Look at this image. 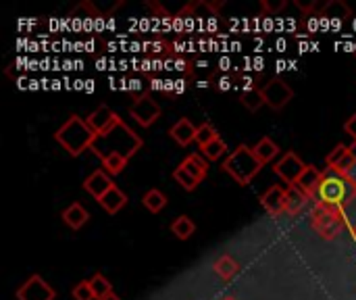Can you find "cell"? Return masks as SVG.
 <instances>
[{"instance_id": "30", "label": "cell", "mask_w": 356, "mask_h": 300, "mask_svg": "<svg viewBox=\"0 0 356 300\" xmlns=\"http://www.w3.org/2000/svg\"><path fill=\"white\" fill-rule=\"evenodd\" d=\"M73 299L75 300H96V294H94V290H92V284H90V280H83V282H79V284L73 288Z\"/></svg>"}, {"instance_id": "18", "label": "cell", "mask_w": 356, "mask_h": 300, "mask_svg": "<svg viewBox=\"0 0 356 300\" xmlns=\"http://www.w3.org/2000/svg\"><path fill=\"white\" fill-rule=\"evenodd\" d=\"M98 205H100L108 215H117V213L127 205V196H125L123 190H119L117 186H113V188L98 200Z\"/></svg>"}, {"instance_id": "1", "label": "cell", "mask_w": 356, "mask_h": 300, "mask_svg": "<svg viewBox=\"0 0 356 300\" xmlns=\"http://www.w3.org/2000/svg\"><path fill=\"white\" fill-rule=\"evenodd\" d=\"M142 138L131 129V127H127L123 121L117 125V127H113L108 134H104V136H98L96 138V142H94V146H92V152L102 161V159H106V157H121V159H125V161H129L140 148H142Z\"/></svg>"}, {"instance_id": "21", "label": "cell", "mask_w": 356, "mask_h": 300, "mask_svg": "<svg viewBox=\"0 0 356 300\" xmlns=\"http://www.w3.org/2000/svg\"><path fill=\"white\" fill-rule=\"evenodd\" d=\"M252 150H254L257 159H259L263 165L271 163V161L280 155V146H277L271 138H263V140H259V144H257Z\"/></svg>"}, {"instance_id": "34", "label": "cell", "mask_w": 356, "mask_h": 300, "mask_svg": "<svg viewBox=\"0 0 356 300\" xmlns=\"http://www.w3.org/2000/svg\"><path fill=\"white\" fill-rule=\"evenodd\" d=\"M100 300H121V299L113 292V294H108V297H104V299H100Z\"/></svg>"}, {"instance_id": "3", "label": "cell", "mask_w": 356, "mask_h": 300, "mask_svg": "<svg viewBox=\"0 0 356 300\" xmlns=\"http://www.w3.org/2000/svg\"><path fill=\"white\" fill-rule=\"evenodd\" d=\"M263 169V163L257 159L254 150L246 144H240L225 161H223V171L234 177L240 186H248Z\"/></svg>"}, {"instance_id": "28", "label": "cell", "mask_w": 356, "mask_h": 300, "mask_svg": "<svg viewBox=\"0 0 356 300\" xmlns=\"http://www.w3.org/2000/svg\"><path fill=\"white\" fill-rule=\"evenodd\" d=\"M225 150H227V144H225L221 138L213 140L211 144H207V146L202 148V152H204V157H207L209 161H217V159H221V157L225 155Z\"/></svg>"}, {"instance_id": "4", "label": "cell", "mask_w": 356, "mask_h": 300, "mask_svg": "<svg viewBox=\"0 0 356 300\" xmlns=\"http://www.w3.org/2000/svg\"><path fill=\"white\" fill-rule=\"evenodd\" d=\"M346 213L344 207H334L325 203H317L313 213H311V228L323 238V240H334L344 232V221Z\"/></svg>"}, {"instance_id": "16", "label": "cell", "mask_w": 356, "mask_h": 300, "mask_svg": "<svg viewBox=\"0 0 356 300\" xmlns=\"http://www.w3.org/2000/svg\"><path fill=\"white\" fill-rule=\"evenodd\" d=\"M198 136V127L190 121V119H179L173 127H171V138L179 144V146H188L192 142H196Z\"/></svg>"}, {"instance_id": "6", "label": "cell", "mask_w": 356, "mask_h": 300, "mask_svg": "<svg viewBox=\"0 0 356 300\" xmlns=\"http://www.w3.org/2000/svg\"><path fill=\"white\" fill-rule=\"evenodd\" d=\"M265 104H269L273 111H282L288 106V102L294 98V90L288 86V81H284L282 77H271L261 86Z\"/></svg>"}, {"instance_id": "19", "label": "cell", "mask_w": 356, "mask_h": 300, "mask_svg": "<svg viewBox=\"0 0 356 300\" xmlns=\"http://www.w3.org/2000/svg\"><path fill=\"white\" fill-rule=\"evenodd\" d=\"M213 271H215L223 282H229V280H234V278L240 274V263H238L232 255H223V257H219V259L213 263Z\"/></svg>"}, {"instance_id": "33", "label": "cell", "mask_w": 356, "mask_h": 300, "mask_svg": "<svg viewBox=\"0 0 356 300\" xmlns=\"http://www.w3.org/2000/svg\"><path fill=\"white\" fill-rule=\"evenodd\" d=\"M344 129H346V134H350L353 138H355V142H356V113L344 123Z\"/></svg>"}, {"instance_id": "31", "label": "cell", "mask_w": 356, "mask_h": 300, "mask_svg": "<svg viewBox=\"0 0 356 300\" xmlns=\"http://www.w3.org/2000/svg\"><path fill=\"white\" fill-rule=\"evenodd\" d=\"M286 0H261V6L267 15H277L280 10L286 8Z\"/></svg>"}, {"instance_id": "17", "label": "cell", "mask_w": 356, "mask_h": 300, "mask_svg": "<svg viewBox=\"0 0 356 300\" xmlns=\"http://www.w3.org/2000/svg\"><path fill=\"white\" fill-rule=\"evenodd\" d=\"M63 221H65V226L67 228H71V230H79V228H83L88 221H90V213H88V209L86 207H81L79 203H73V205H69L65 211H63Z\"/></svg>"}, {"instance_id": "20", "label": "cell", "mask_w": 356, "mask_h": 300, "mask_svg": "<svg viewBox=\"0 0 356 300\" xmlns=\"http://www.w3.org/2000/svg\"><path fill=\"white\" fill-rule=\"evenodd\" d=\"M184 171H188L196 182H202L209 173V163L200 157V155H190L181 165H179Z\"/></svg>"}, {"instance_id": "12", "label": "cell", "mask_w": 356, "mask_h": 300, "mask_svg": "<svg viewBox=\"0 0 356 300\" xmlns=\"http://www.w3.org/2000/svg\"><path fill=\"white\" fill-rule=\"evenodd\" d=\"M261 205L273 217H280V215L288 213V190L284 186H271L261 196Z\"/></svg>"}, {"instance_id": "11", "label": "cell", "mask_w": 356, "mask_h": 300, "mask_svg": "<svg viewBox=\"0 0 356 300\" xmlns=\"http://www.w3.org/2000/svg\"><path fill=\"white\" fill-rule=\"evenodd\" d=\"M86 121H88V125L92 127V132H94V134H96V138H98V136L108 134L113 127H117V125L121 123V117H119L111 106L100 104L96 111H92V115H90Z\"/></svg>"}, {"instance_id": "25", "label": "cell", "mask_w": 356, "mask_h": 300, "mask_svg": "<svg viewBox=\"0 0 356 300\" xmlns=\"http://www.w3.org/2000/svg\"><path fill=\"white\" fill-rule=\"evenodd\" d=\"M144 207L150 211V213H161L165 207H167V196L161 192V190H148L142 198Z\"/></svg>"}, {"instance_id": "24", "label": "cell", "mask_w": 356, "mask_h": 300, "mask_svg": "<svg viewBox=\"0 0 356 300\" xmlns=\"http://www.w3.org/2000/svg\"><path fill=\"white\" fill-rule=\"evenodd\" d=\"M240 102H242L250 113H257V111L265 104V98H263L261 88H246V90L240 94Z\"/></svg>"}, {"instance_id": "32", "label": "cell", "mask_w": 356, "mask_h": 300, "mask_svg": "<svg viewBox=\"0 0 356 300\" xmlns=\"http://www.w3.org/2000/svg\"><path fill=\"white\" fill-rule=\"evenodd\" d=\"M294 4H296L302 13H311V10L317 8V2H315V0H296Z\"/></svg>"}, {"instance_id": "2", "label": "cell", "mask_w": 356, "mask_h": 300, "mask_svg": "<svg viewBox=\"0 0 356 300\" xmlns=\"http://www.w3.org/2000/svg\"><path fill=\"white\" fill-rule=\"evenodd\" d=\"M56 142L71 155V157H79L86 150H92L94 142H96V134L92 132V127L88 125L86 119L71 115L54 134Z\"/></svg>"}, {"instance_id": "7", "label": "cell", "mask_w": 356, "mask_h": 300, "mask_svg": "<svg viewBox=\"0 0 356 300\" xmlns=\"http://www.w3.org/2000/svg\"><path fill=\"white\" fill-rule=\"evenodd\" d=\"M15 297L17 300H54L56 292L42 276L33 274L21 284V288L15 292Z\"/></svg>"}, {"instance_id": "29", "label": "cell", "mask_w": 356, "mask_h": 300, "mask_svg": "<svg viewBox=\"0 0 356 300\" xmlns=\"http://www.w3.org/2000/svg\"><path fill=\"white\" fill-rule=\"evenodd\" d=\"M173 177H175V182H177L184 190H188V192L196 190V188H198V184H200V182H196L188 171H184L181 167H177V169L173 171Z\"/></svg>"}, {"instance_id": "9", "label": "cell", "mask_w": 356, "mask_h": 300, "mask_svg": "<svg viewBox=\"0 0 356 300\" xmlns=\"http://www.w3.org/2000/svg\"><path fill=\"white\" fill-rule=\"evenodd\" d=\"M309 165H305V161L296 155V152H286L273 167V171L277 173V177H282L288 186H296V182L300 180V175L307 171Z\"/></svg>"}, {"instance_id": "13", "label": "cell", "mask_w": 356, "mask_h": 300, "mask_svg": "<svg viewBox=\"0 0 356 300\" xmlns=\"http://www.w3.org/2000/svg\"><path fill=\"white\" fill-rule=\"evenodd\" d=\"M115 184H113V180H111V175L104 171V169H98V171H94L86 182H83V190L88 192V194H92L96 200H100L111 188H113Z\"/></svg>"}, {"instance_id": "35", "label": "cell", "mask_w": 356, "mask_h": 300, "mask_svg": "<svg viewBox=\"0 0 356 300\" xmlns=\"http://www.w3.org/2000/svg\"><path fill=\"white\" fill-rule=\"evenodd\" d=\"M223 300H238V299H234V297H227V299H223Z\"/></svg>"}, {"instance_id": "36", "label": "cell", "mask_w": 356, "mask_h": 300, "mask_svg": "<svg viewBox=\"0 0 356 300\" xmlns=\"http://www.w3.org/2000/svg\"><path fill=\"white\" fill-rule=\"evenodd\" d=\"M355 56H356V54H355Z\"/></svg>"}, {"instance_id": "14", "label": "cell", "mask_w": 356, "mask_h": 300, "mask_svg": "<svg viewBox=\"0 0 356 300\" xmlns=\"http://www.w3.org/2000/svg\"><path fill=\"white\" fill-rule=\"evenodd\" d=\"M321 182H323V173H321L317 167L309 165L307 171H305V173L300 175V180L296 182V188H298L300 192H305L309 198H317V196H319V190H321Z\"/></svg>"}, {"instance_id": "22", "label": "cell", "mask_w": 356, "mask_h": 300, "mask_svg": "<svg viewBox=\"0 0 356 300\" xmlns=\"http://www.w3.org/2000/svg\"><path fill=\"white\" fill-rule=\"evenodd\" d=\"M309 203H311V198H309L305 192H300L296 186H290V188H288V215L300 213Z\"/></svg>"}, {"instance_id": "8", "label": "cell", "mask_w": 356, "mask_h": 300, "mask_svg": "<svg viewBox=\"0 0 356 300\" xmlns=\"http://www.w3.org/2000/svg\"><path fill=\"white\" fill-rule=\"evenodd\" d=\"M129 115L142 125V127H150L152 123H156V119L161 117V106L154 102V98L150 94H142L138 96L131 106H129Z\"/></svg>"}, {"instance_id": "5", "label": "cell", "mask_w": 356, "mask_h": 300, "mask_svg": "<svg viewBox=\"0 0 356 300\" xmlns=\"http://www.w3.org/2000/svg\"><path fill=\"white\" fill-rule=\"evenodd\" d=\"M348 184H353L350 177H344L336 171H330L323 175L321 182V190H319V200L317 203H325V205H334V207H344L348 198Z\"/></svg>"}, {"instance_id": "27", "label": "cell", "mask_w": 356, "mask_h": 300, "mask_svg": "<svg viewBox=\"0 0 356 300\" xmlns=\"http://www.w3.org/2000/svg\"><path fill=\"white\" fill-rule=\"evenodd\" d=\"M219 138V134H217V129L211 125V123H202L200 127H198V136H196V144L200 146V148H204L207 144H211L213 140H217Z\"/></svg>"}, {"instance_id": "26", "label": "cell", "mask_w": 356, "mask_h": 300, "mask_svg": "<svg viewBox=\"0 0 356 300\" xmlns=\"http://www.w3.org/2000/svg\"><path fill=\"white\" fill-rule=\"evenodd\" d=\"M90 284H92V290H94V294H96V300L113 294V284H111L102 274H94L92 280H90Z\"/></svg>"}, {"instance_id": "15", "label": "cell", "mask_w": 356, "mask_h": 300, "mask_svg": "<svg viewBox=\"0 0 356 300\" xmlns=\"http://www.w3.org/2000/svg\"><path fill=\"white\" fill-rule=\"evenodd\" d=\"M321 17L325 21H336V23H344L353 17V8L344 2V0H330L327 4H323L321 8Z\"/></svg>"}, {"instance_id": "10", "label": "cell", "mask_w": 356, "mask_h": 300, "mask_svg": "<svg viewBox=\"0 0 356 300\" xmlns=\"http://www.w3.org/2000/svg\"><path fill=\"white\" fill-rule=\"evenodd\" d=\"M327 163V169L330 171H336L344 177H350L353 169L356 167V155L355 150L346 144H338L325 159Z\"/></svg>"}, {"instance_id": "23", "label": "cell", "mask_w": 356, "mask_h": 300, "mask_svg": "<svg viewBox=\"0 0 356 300\" xmlns=\"http://www.w3.org/2000/svg\"><path fill=\"white\" fill-rule=\"evenodd\" d=\"M171 232L175 234L177 240H188V238H192V234L196 232V223H194L188 215H179V217L171 223Z\"/></svg>"}]
</instances>
